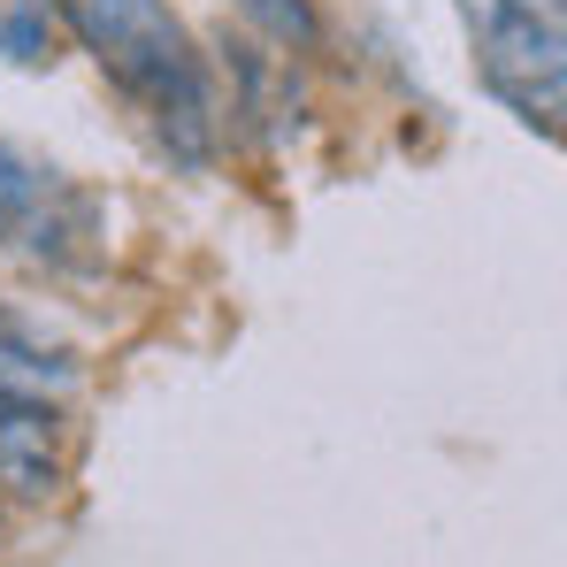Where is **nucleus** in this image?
Instances as JSON below:
<instances>
[{
    "mask_svg": "<svg viewBox=\"0 0 567 567\" xmlns=\"http://www.w3.org/2000/svg\"><path fill=\"white\" fill-rule=\"evenodd\" d=\"M475 47V78L522 131H537L545 146H560L567 115V31L560 0H461Z\"/></svg>",
    "mask_w": 567,
    "mask_h": 567,
    "instance_id": "nucleus-2",
    "label": "nucleus"
},
{
    "mask_svg": "<svg viewBox=\"0 0 567 567\" xmlns=\"http://www.w3.org/2000/svg\"><path fill=\"white\" fill-rule=\"evenodd\" d=\"M54 54H62V8L54 0H8L0 8V62L47 70Z\"/></svg>",
    "mask_w": 567,
    "mask_h": 567,
    "instance_id": "nucleus-4",
    "label": "nucleus"
},
{
    "mask_svg": "<svg viewBox=\"0 0 567 567\" xmlns=\"http://www.w3.org/2000/svg\"><path fill=\"white\" fill-rule=\"evenodd\" d=\"M62 207H70V192L54 185V169H39L31 154H16L0 138V238L31 246V254H54L70 238L62 230Z\"/></svg>",
    "mask_w": 567,
    "mask_h": 567,
    "instance_id": "nucleus-3",
    "label": "nucleus"
},
{
    "mask_svg": "<svg viewBox=\"0 0 567 567\" xmlns=\"http://www.w3.org/2000/svg\"><path fill=\"white\" fill-rule=\"evenodd\" d=\"M54 8H62V31L100 62V78L146 115V131L185 169H207L223 146V93L177 8L169 0H54Z\"/></svg>",
    "mask_w": 567,
    "mask_h": 567,
    "instance_id": "nucleus-1",
    "label": "nucleus"
},
{
    "mask_svg": "<svg viewBox=\"0 0 567 567\" xmlns=\"http://www.w3.org/2000/svg\"><path fill=\"white\" fill-rule=\"evenodd\" d=\"M254 31H269L277 47H315V8L307 0H230Z\"/></svg>",
    "mask_w": 567,
    "mask_h": 567,
    "instance_id": "nucleus-5",
    "label": "nucleus"
}]
</instances>
